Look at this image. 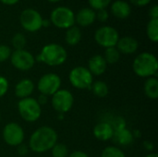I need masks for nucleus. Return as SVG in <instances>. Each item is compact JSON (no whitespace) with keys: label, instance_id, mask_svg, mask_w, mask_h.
<instances>
[{"label":"nucleus","instance_id":"obj_18","mask_svg":"<svg viewBox=\"0 0 158 157\" xmlns=\"http://www.w3.org/2000/svg\"><path fill=\"white\" fill-rule=\"evenodd\" d=\"M131 12V6L129 3L123 0H117L111 5V13L113 16L119 19H127Z\"/></svg>","mask_w":158,"mask_h":157},{"label":"nucleus","instance_id":"obj_5","mask_svg":"<svg viewBox=\"0 0 158 157\" xmlns=\"http://www.w3.org/2000/svg\"><path fill=\"white\" fill-rule=\"evenodd\" d=\"M71 85L79 90H90L94 82V76L87 68L79 66L73 68L69 75Z\"/></svg>","mask_w":158,"mask_h":157},{"label":"nucleus","instance_id":"obj_6","mask_svg":"<svg viewBox=\"0 0 158 157\" xmlns=\"http://www.w3.org/2000/svg\"><path fill=\"white\" fill-rule=\"evenodd\" d=\"M50 21L58 29H69L75 25V14L67 6H57L52 11Z\"/></svg>","mask_w":158,"mask_h":157},{"label":"nucleus","instance_id":"obj_14","mask_svg":"<svg viewBox=\"0 0 158 157\" xmlns=\"http://www.w3.org/2000/svg\"><path fill=\"white\" fill-rule=\"evenodd\" d=\"M107 63L101 55H94L88 61V69L94 76H101L106 71Z\"/></svg>","mask_w":158,"mask_h":157},{"label":"nucleus","instance_id":"obj_20","mask_svg":"<svg viewBox=\"0 0 158 157\" xmlns=\"http://www.w3.org/2000/svg\"><path fill=\"white\" fill-rule=\"evenodd\" d=\"M145 95L152 100L158 98V79L156 77H150L146 80L143 86Z\"/></svg>","mask_w":158,"mask_h":157},{"label":"nucleus","instance_id":"obj_8","mask_svg":"<svg viewBox=\"0 0 158 157\" xmlns=\"http://www.w3.org/2000/svg\"><path fill=\"white\" fill-rule=\"evenodd\" d=\"M2 137L4 142L7 145L17 147L19 144L23 143L25 133L19 124L16 122H10L4 127L2 131Z\"/></svg>","mask_w":158,"mask_h":157},{"label":"nucleus","instance_id":"obj_24","mask_svg":"<svg viewBox=\"0 0 158 157\" xmlns=\"http://www.w3.org/2000/svg\"><path fill=\"white\" fill-rule=\"evenodd\" d=\"M146 33L149 38L154 43L158 41V19H150L147 27H146Z\"/></svg>","mask_w":158,"mask_h":157},{"label":"nucleus","instance_id":"obj_43","mask_svg":"<svg viewBox=\"0 0 158 157\" xmlns=\"http://www.w3.org/2000/svg\"><path fill=\"white\" fill-rule=\"evenodd\" d=\"M0 121H1V113H0Z\"/></svg>","mask_w":158,"mask_h":157},{"label":"nucleus","instance_id":"obj_33","mask_svg":"<svg viewBox=\"0 0 158 157\" xmlns=\"http://www.w3.org/2000/svg\"><path fill=\"white\" fill-rule=\"evenodd\" d=\"M29 150H30V149H29V146H28V145H25V144H23V143H21V144H19V146H17V152H18V154H19V155H21V156L27 155L28 152H29Z\"/></svg>","mask_w":158,"mask_h":157},{"label":"nucleus","instance_id":"obj_12","mask_svg":"<svg viewBox=\"0 0 158 157\" xmlns=\"http://www.w3.org/2000/svg\"><path fill=\"white\" fill-rule=\"evenodd\" d=\"M10 61L15 68L20 71H28L33 68L36 60L31 53L22 49L12 52L10 56Z\"/></svg>","mask_w":158,"mask_h":157},{"label":"nucleus","instance_id":"obj_1","mask_svg":"<svg viewBox=\"0 0 158 157\" xmlns=\"http://www.w3.org/2000/svg\"><path fill=\"white\" fill-rule=\"evenodd\" d=\"M57 133L56 131L48 126H43L37 129L30 137L29 149L34 153L42 154L51 149L57 143Z\"/></svg>","mask_w":158,"mask_h":157},{"label":"nucleus","instance_id":"obj_38","mask_svg":"<svg viewBox=\"0 0 158 157\" xmlns=\"http://www.w3.org/2000/svg\"><path fill=\"white\" fill-rule=\"evenodd\" d=\"M19 0H0V2H2L5 5H8V6H13L15 4H17Z\"/></svg>","mask_w":158,"mask_h":157},{"label":"nucleus","instance_id":"obj_27","mask_svg":"<svg viewBox=\"0 0 158 157\" xmlns=\"http://www.w3.org/2000/svg\"><path fill=\"white\" fill-rule=\"evenodd\" d=\"M26 43H27L26 37L20 32L16 33L12 37V40H11L12 46L15 48V50H22V49H24V47L26 45Z\"/></svg>","mask_w":158,"mask_h":157},{"label":"nucleus","instance_id":"obj_25","mask_svg":"<svg viewBox=\"0 0 158 157\" xmlns=\"http://www.w3.org/2000/svg\"><path fill=\"white\" fill-rule=\"evenodd\" d=\"M101 157H126V155L120 148L117 146H107L103 150Z\"/></svg>","mask_w":158,"mask_h":157},{"label":"nucleus","instance_id":"obj_34","mask_svg":"<svg viewBox=\"0 0 158 157\" xmlns=\"http://www.w3.org/2000/svg\"><path fill=\"white\" fill-rule=\"evenodd\" d=\"M149 16L151 19H158V6L157 5L153 6L149 10Z\"/></svg>","mask_w":158,"mask_h":157},{"label":"nucleus","instance_id":"obj_37","mask_svg":"<svg viewBox=\"0 0 158 157\" xmlns=\"http://www.w3.org/2000/svg\"><path fill=\"white\" fill-rule=\"evenodd\" d=\"M69 157H89V155L82 151H75L69 155Z\"/></svg>","mask_w":158,"mask_h":157},{"label":"nucleus","instance_id":"obj_4","mask_svg":"<svg viewBox=\"0 0 158 157\" xmlns=\"http://www.w3.org/2000/svg\"><path fill=\"white\" fill-rule=\"evenodd\" d=\"M18 111L21 118L27 122L37 121L42 115V106L32 97L20 99L18 103Z\"/></svg>","mask_w":158,"mask_h":157},{"label":"nucleus","instance_id":"obj_10","mask_svg":"<svg viewBox=\"0 0 158 157\" xmlns=\"http://www.w3.org/2000/svg\"><path fill=\"white\" fill-rule=\"evenodd\" d=\"M43 19L41 14L33 8L24 9L19 16V21L22 28L30 32L39 31L42 28Z\"/></svg>","mask_w":158,"mask_h":157},{"label":"nucleus","instance_id":"obj_21","mask_svg":"<svg viewBox=\"0 0 158 157\" xmlns=\"http://www.w3.org/2000/svg\"><path fill=\"white\" fill-rule=\"evenodd\" d=\"M65 40L69 45L74 46V45L78 44L81 40V31L80 28L74 25V26L67 29Z\"/></svg>","mask_w":158,"mask_h":157},{"label":"nucleus","instance_id":"obj_30","mask_svg":"<svg viewBox=\"0 0 158 157\" xmlns=\"http://www.w3.org/2000/svg\"><path fill=\"white\" fill-rule=\"evenodd\" d=\"M12 51L8 45L0 44V62H5L10 58Z\"/></svg>","mask_w":158,"mask_h":157},{"label":"nucleus","instance_id":"obj_19","mask_svg":"<svg viewBox=\"0 0 158 157\" xmlns=\"http://www.w3.org/2000/svg\"><path fill=\"white\" fill-rule=\"evenodd\" d=\"M112 139H114L116 143H118V145L128 146L132 143L134 135L131 130H129L127 128H125L123 130L114 131V136Z\"/></svg>","mask_w":158,"mask_h":157},{"label":"nucleus","instance_id":"obj_29","mask_svg":"<svg viewBox=\"0 0 158 157\" xmlns=\"http://www.w3.org/2000/svg\"><path fill=\"white\" fill-rule=\"evenodd\" d=\"M110 125L112 126L114 131H117V130L125 129L126 126H127V123H126V120H125L124 118L116 117V118H114V119H113L112 123H110Z\"/></svg>","mask_w":158,"mask_h":157},{"label":"nucleus","instance_id":"obj_23","mask_svg":"<svg viewBox=\"0 0 158 157\" xmlns=\"http://www.w3.org/2000/svg\"><path fill=\"white\" fill-rule=\"evenodd\" d=\"M103 56L107 64H116L117 62H118L120 58V53L117 49L116 46L108 47V48H106L105 54Z\"/></svg>","mask_w":158,"mask_h":157},{"label":"nucleus","instance_id":"obj_15","mask_svg":"<svg viewBox=\"0 0 158 157\" xmlns=\"http://www.w3.org/2000/svg\"><path fill=\"white\" fill-rule=\"evenodd\" d=\"M34 91V84L33 81L30 79H22L20 80L15 86L14 93L16 97L20 99L31 97Z\"/></svg>","mask_w":158,"mask_h":157},{"label":"nucleus","instance_id":"obj_11","mask_svg":"<svg viewBox=\"0 0 158 157\" xmlns=\"http://www.w3.org/2000/svg\"><path fill=\"white\" fill-rule=\"evenodd\" d=\"M118 39L119 34L118 31L111 26H103L97 29L94 33L95 42L105 48L116 46Z\"/></svg>","mask_w":158,"mask_h":157},{"label":"nucleus","instance_id":"obj_22","mask_svg":"<svg viewBox=\"0 0 158 157\" xmlns=\"http://www.w3.org/2000/svg\"><path fill=\"white\" fill-rule=\"evenodd\" d=\"M90 90H92L93 93L98 98H105L109 93L108 85L103 81H96L93 82Z\"/></svg>","mask_w":158,"mask_h":157},{"label":"nucleus","instance_id":"obj_35","mask_svg":"<svg viewBox=\"0 0 158 157\" xmlns=\"http://www.w3.org/2000/svg\"><path fill=\"white\" fill-rule=\"evenodd\" d=\"M131 2L137 6H147L151 2V0H131Z\"/></svg>","mask_w":158,"mask_h":157},{"label":"nucleus","instance_id":"obj_7","mask_svg":"<svg viewBox=\"0 0 158 157\" xmlns=\"http://www.w3.org/2000/svg\"><path fill=\"white\" fill-rule=\"evenodd\" d=\"M52 107L58 114H66L74 105L73 94L67 89H59L52 95L51 98Z\"/></svg>","mask_w":158,"mask_h":157},{"label":"nucleus","instance_id":"obj_41","mask_svg":"<svg viewBox=\"0 0 158 157\" xmlns=\"http://www.w3.org/2000/svg\"><path fill=\"white\" fill-rule=\"evenodd\" d=\"M145 157H158V155L156 153H151V154L147 155Z\"/></svg>","mask_w":158,"mask_h":157},{"label":"nucleus","instance_id":"obj_13","mask_svg":"<svg viewBox=\"0 0 158 157\" xmlns=\"http://www.w3.org/2000/svg\"><path fill=\"white\" fill-rule=\"evenodd\" d=\"M116 47L119 51L120 54L132 55V54H134L138 50L139 43H138V41L134 37L124 36V37L118 39Z\"/></svg>","mask_w":158,"mask_h":157},{"label":"nucleus","instance_id":"obj_2","mask_svg":"<svg viewBox=\"0 0 158 157\" xmlns=\"http://www.w3.org/2000/svg\"><path fill=\"white\" fill-rule=\"evenodd\" d=\"M132 69L134 73L141 78L156 77L158 71V61L156 56L149 52H143L138 55L133 63Z\"/></svg>","mask_w":158,"mask_h":157},{"label":"nucleus","instance_id":"obj_36","mask_svg":"<svg viewBox=\"0 0 158 157\" xmlns=\"http://www.w3.org/2000/svg\"><path fill=\"white\" fill-rule=\"evenodd\" d=\"M36 100H37L38 104L42 106V105H44L47 103V101H48V96L44 95V94H40Z\"/></svg>","mask_w":158,"mask_h":157},{"label":"nucleus","instance_id":"obj_32","mask_svg":"<svg viewBox=\"0 0 158 157\" xmlns=\"http://www.w3.org/2000/svg\"><path fill=\"white\" fill-rule=\"evenodd\" d=\"M95 17L96 19L101 21V22H105L108 19V17H109V14L107 12V10L105 8V9H100V10H97V12H95Z\"/></svg>","mask_w":158,"mask_h":157},{"label":"nucleus","instance_id":"obj_16","mask_svg":"<svg viewBox=\"0 0 158 157\" xmlns=\"http://www.w3.org/2000/svg\"><path fill=\"white\" fill-rule=\"evenodd\" d=\"M93 132L94 137L101 142L109 141L114 136V130L108 122H100L96 124Z\"/></svg>","mask_w":158,"mask_h":157},{"label":"nucleus","instance_id":"obj_17","mask_svg":"<svg viewBox=\"0 0 158 157\" xmlns=\"http://www.w3.org/2000/svg\"><path fill=\"white\" fill-rule=\"evenodd\" d=\"M96 19L95 11L90 7H84L78 11L75 15V22L81 27H88L92 25Z\"/></svg>","mask_w":158,"mask_h":157},{"label":"nucleus","instance_id":"obj_40","mask_svg":"<svg viewBox=\"0 0 158 157\" xmlns=\"http://www.w3.org/2000/svg\"><path fill=\"white\" fill-rule=\"evenodd\" d=\"M50 23H51L50 19H43L42 27H48L50 25Z\"/></svg>","mask_w":158,"mask_h":157},{"label":"nucleus","instance_id":"obj_39","mask_svg":"<svg viewBox=\"0 0 158 157\" xmlns=\"http://www.w3.org/2000/svg\"><path fill=\"white\" fill-rule=\"evenodd\" d=\"M144 146L146 147V149L147 150H149V151H152L153 150V148H154V145L152 144V143H150L148 141H146L145 143H144Z\"/></svg>","mask_w":158,"mask_h":157},{"label":"nucleus","instance_id":"obj_26","mask_svg":"<svg viewBox=\"0 0 158 157\" xmlns=\"http://www.w3.org/2000/svg\"><path fill=\"white\" fill-rule=\"evenodd\" d=\"M51 153L53 157H69V148L63 143H56Z\"/></svg>","mask_w":158,"mask_h":157},{"label":"nucleus","instance_id":"obj_31","mask_svg":"<svg viewBox=\"0 0 158 157\" xmlns=\"http://www.w3.org/2000/svg\"><path fill=\"white\" fill-rule=\"evenodd\" d=\"M8 81L4 77L0 75V98L3 97L8 91Z\"/></svg>","mask_w":158,"mask_h":157},{"label":"nucleus","instance_id":"obj_3","mask_svg":"<svg viewBox=\"0 0 158 157\" xmlns=\"http://www.w3.org/2000/svg\"><path fill=\"white\" fill-rule=\"evenodd\" d=\"M68 58L66 49L58 43H48L44 45L36 59L50 67H56L64 64Z\"/></svg>","mask_w":158,"mask_h":157},{"label":"nucleus","instance_id":"obj_28","mask_svg":"<svg viewBox=\"0 0 158 157\" xmlns=\"http://www.w3.org/2000/svg\"><path fill=\"white\" fill-rule=\"evenodd\" d=\"M111 1L112 0H88L92 9H95V10L106 8L107 6L110 5Z\"/></svg>","mask_w":158,"mask_h":157},{"label":"nucleus","instance_id":"obj_9","mask_svg":"<svg viewBox=\"0 0 158 157\" xmlns=\"http://www.w3.org/2000/svg\"><path fill=\"white\" fill-rule=\"evenodd\" d=\"M61 87V79L56 73L44 74L37 83V89L41 94L52 96Z\"/></svg>","mask_w":158,"mask_h":157},{"label":"nucleus","instance_id":"obj_42","mask_svg":"<svg viewBox=\"0 0 158 157\" xmlns=\"http://www.w3.org/2000/svg\"><path fill=\"white\" fill-rule=\"evenodd\" d=\"M49 2H52V3H56V2H58V1H60V0H48Z\"/></svg>","mask_w":158,"mask_h":157}]
</instances>
